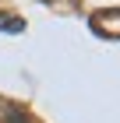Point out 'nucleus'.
I'll return each mask as SVG.
<instances>
[{"instance_id":"nucleus-1","label":"nucleus","mask_w":120,"mask_h":123,"mask_svg":"<svg viewBox=\"0 0 120 123\" xmlns=\"http://www.w3.org/2000/svg\"><path fill=\"white\" fill-rule=\"evenodd\" d=\"M88 28L102 39H120V7H102L88 14Z\"/></svg>"},{"instance_id":"nucleus-2","label":"nucleus","mask_w":120,"mask_h":123,"mask_svg":"<svg viewBox=\"0 0 120 123\" xmlns=\"http://www.w3.org/2000/svg\"><path fill=\"white\" fill-rule=\"evenodd\" d=\"M0 32H11V35L25 32V18H18V14H7V11H0Z\"/></svg>"},{"instance_id":"nucleus-3","label":"nucleus","mask_w":120,"mask_h":123,"mask_svg":"<svg viewBox=\"0 0 120 123\" xmlns=\"http://www.w3.org/2000/svg\"><path fill=\"white\" fill-rule=\"evenodd\" d=\"M7 123H28V116H21V113H11V116H7Z\"/></svg>"}]
</instances>
